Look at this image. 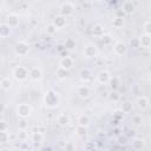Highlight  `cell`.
Returning a JSON list of instances; mask_svg holds the SVG:
<instances>
[{"label":"cell","mask_w":151,"mask_h":151,"mask_svg":"<svg viewBox=\"0 0 151 151\" xmlns=\"http://www.w3.org/2000/svg\"><path fill=\"white\" fill-rule=\"evenodd\" d=\"M44 101H45V105H46L47 107L54 109V107H57L58 104H59V96H58V93L54 92L53 90H50V91H47V93L45 94Z\"/></svg>","instance_id":"6da1fadb"},{"label":"cell","mask_w":151,"mask_h":151,"mask_svg":"<svg viewBox=\"0 0 151 151\" xmlns=\"http://www.w3.org/2000/svg\"><path fill=\"white\" fill-rule=\"evenodd\" d=\"M28 51H29V45L26 41L21 40V41L15 42V45H14V53L17 55H20V57L26 55L28 53Z\"/></svg>","instance_id":"7a4b0ae2"},{"label":"cell","mask_w":151,"mask_h":151,"mask_svg":"<svg viewBox=\"0 0 151 151\" xmlns=\"http://www.w3.org/2000/svg\"><path fill=\"white\" fill-rule=\"evenodd\" d=\"M13 77L17 80H25L28 77V70L24 66H17L13 70Z\"/></svg>","instance_id":"3957f363"},{"label":"cell","mask_w":151,"mask_h":151,"mask_svg":"<svg viewBox=\"0 0 151 151\" xmlns=\"http://www.w3.org/2000/svg\"><path fill=\"white\" fill-rule=\"evenodd\" d=\"M31 111H32L31 106H29L28 104H25V103L19 104V106H18V109H17L18 116L21 117V118H27V117L31 114Z\"/></svg>","instance_id":"277c9868"},{"label":"cell","mask_w":151,"mask_h":151,"mask_svg":"<svg viewBox=\"0 0 151 151\" xmlns=\"http://www.w3.org/2000/svg\"><path fill=\"white\" fill-rule=\"evenodd\" d=\"M74 12V6H73V4H71V2H64L61 6H60V13H61V15H64V17H68V15H71L72 13Z\"/></svg>","instance_id":"5b68a950"},{"label":"cell","mask_w":151,"mask_h":151,"mask_svg":"<svg viewBox=\"0 0 151 151\" xmlns=\"http://www.w3.org/2000/svg\"><path fill=\"white\" fill-rule=\"evenodd\" d=\"M97 54H98V50H97V47L94 45L88 44V45H86L84 47V55L86 58H94Z\"/></svg>","instance_id":"8992f818"},{"label":"cell","mask_w":151,"mask_h":151,"mask_svg":"<svg viewBox=\"0 0 151 151\" xmlns=\"http://www.w3.org/2000/svg\"><path fill=\"white\" fill-rule=\"evenodd\" d=\"M28 76L31 77L32 80L38 81V80L41 79V77H42V72H41V70H40L39 67L34 66V67H32V68L28 70Z\"/></svg>","instance_id":"52a82bcc"},{"label":"cell","mask_w":151,"mask_h":151,"mask_svg":"<svg viewBox=\"0 0 151 151\" xmlns=\"http://www.w3.org/2000/svg\"><path fill=\"white\" fill-rule=\"evenodd\" d=\"M113 51H114V53H116L117 55H123V54L126 53L127 46H126L123 41H117V42L114 44V46H113Z\"/></svg>","instance_id":"ba28073f"},{"label":"cell","mask_w":151,"mask_h":151,"mask_svg":"<svg viewBox=\"0 0 151 151\" xmlns=\"http://www.w3.org/2000/svg\"><path fill=\"white\" fill-rule=\"evenodd\" d=\"M110 78H111V74H110L109 71H100L97 76V81L101 85H105V84L109 83Z\"/></svg>","instance_id":"9c48e42d"},{"label":"cell","mask_w":151,"mask_h":151,"mask_svg":"<svg viewBox=\"0 0 151 151\" xmlns=\"http://www.w3.org/2000/svg\"><path fill=\"white\" fill-rule=\"evenodd\" d=\"M70 123H71V118L66 113H61V114H59L57 117V124L59 126H61V127H66Z\"/></svg>","instance_id":"30bf717a"},{"label":"cell","mask_w":151,"mask_h":151,"mask_svg":"<svg viewBox=\"0 0 151 151\" xmlns=\"http://www.w3.org/2000/svg\"><path fill=\"white\" fill-rule=\"evenodd\" d=\"M6 24L9 26V27H15L18 26L19 24V17L17 13H9L7 17H6Z\"/></svg>","instance_id":"8fae6325"},{"label":"cell","mask_w":151,"mask_h":151,"mask_svg":"<svg viewBox=\"0 0 151 151\" xmlns=\"http://www.w3.org/2000/svg\"><path fill=\"white\" fill-rule=\"evenodd\" d=\"M77 94H78L81 99H86V98L90 97L91 91H90L88 86H86V85H81V86L78 87V90H77Z\"/></svg>","instance_id":"7c38bea8"},{"label":"cell","mask_w":151,"mask_h":151,"mask_svg":"<svg viewBox=\"0 0 151 151\" xmlns=\"http://www.w3.org/2000/svg\"><path fill=\"white\" fill-rule=\"evenodd\" d=\"M58 29H60V28H63L65 25H66V19H65V17L64 15H58V17H55L54 19H53V22H52Z\"/></svg>","instance_id":"4fadbf2b"},{"label":"cell","mask_w":151,"mask_h":151,"mask_svg":"<svg viewBox=\"0 0 151 151\" xmlns=\"http://www.w3.org/2000/svg\"><path fill=\"white\" fill-rule=\"evenodd\" d=\"M78 76H79V78L83 80V81H87L90 78H91V76H92V73H91V71H90V68H87V67H83L80 71H79V73H78Z\"/></svg>","instance_id":"5bb4252c"},{"label":"cell","mask_w":151,"mask_h":151,"mask_svg":"<svg viewBox=\"0 0 151 151\" xmlns=\"http://www.w3.org/2000/svg\"><path fill=\"white\" fill-rule=\"evenodd\" d=\"M136 104H137L138 109H140V110H145V109H147V106H149V99H147L145 96L138 97Z\"/></svg>","instance_id":"9a60e30c"},{"label":"cell","mask_w":151,"mask_h":151,"mask_svg":"<svg viewBox=\"0 0 151 151\" xmlns=\"http://www.w3.org/2000/svg\"><path fill=\"white\" fill-rule=\"evenodd\" d=\"M139 42H140V46L144 47V48H149L151 46V38H150V34H143L140 38H139Z\"/></svg>","instance_id":"2e32d148"},{"label":"cell","mask_w":151,"mask_h":151,"mask_svg":"<svg viewBox=\"0 0 151 151\" xmlns=\"http://www.w3.org/2000/svg\"><path fill=\"white\" fill-rule=\"evenodd\" d=\"M74 64V60L71 58V57H64L61 60H60V66L66 68V70H70Z\"/></svg>","instance_id":"e0dca14e"},{"label":"cell","mask_w":151,"mask_h":151,"mask_svg":"<svg viewBox=\"0 0 151 151\" xmlns=\"http://www.w3.org/2000/svg\"><path fill=\"white\" fill-rule=\"evenodd\" d=\"M67 76H68V70H66V68H64V67H61V66H59V67L55 70V77H57L58 79H60V80L66 79Z\"/></svg>","instance_id":"ac0fdd59"},{"label":"cell","mask_w":151,"mask_h":151,"mask_svg":"<svg viewBox=\"0 0 151 151\" xmlns=\"http://www.w3.org/2000/svg\"><path fill=\"white\" fill-rule=\"evenodd\" d=\"M11 34V27L7 24L0 25V38H7Z\"/></svg>","instance_id":"d6986e66"},{"label":"cell","mask_w":151,"mask_h":151,"mask_svg":"<svg viewBox=\"0 0 151 151\" xmlns=\"http://www.w3.org/2000/svg\"><path fill=\"white\" fill-rule=\"evenodd\" d=\"M134 11V5L132 4V1H125L123 4V12L126 14H130Z\"/></svg>","instance_id":"ffe728a7"},{"label":"cell","mask_w":151,"mask_h":151,"mask_svg":"<svg viewBox=\"0 0 151 151\" xmlns=\"http://www.w3.org/2000/svg\"><path fill=\"white\" fill-rule=\"evenodd\" d=\"M77 122H78V125H80V126H85V127H87V126L90 125V118H88V116H86V114H81V116H79Z\"/></svg>","instance_id":"44dd1931"},{"label":"cell","mask_w":151,"mask_h":151,"mask_svg":"<svg viewBox=\"0 0 151 151\" xmlns=\"http://www.w3.org/2000/svg\"><path fill=\"white\" fill-rule=\"evenodd\" d=\"M144 145H145V142L142 138H136L132 142V149H134V150H142L144 147Z\"/></svg>","instance_id":"7402d4cb"},{"label":"cell","mask_w":151,"mask_h":151,"mask_svg":"<svg viewBox=\"0 0 151 151\" xmlns=\"http://www.w3.org/2000/svg\"><path fill=\"white\" fill-rule=\"evenodd\" d=\"M42 140H44V134H42V132H40V131H35V132H33L32 133V142L33 143H42Z\"/></svg>","instance_id":"603a6c76"},{"label":"cell","mask_w":151,"mask_h":151,"mask_svg":"<svg viewBox=\"0 0 151 151\" xmlns=\"http://www.w3.org/2000/svg\"><path fill=\"white\" fill-rule=\"evenodd\" d=\"M100 41H101V44L103 45H111V42H112V37L110 35V34H101L100 35Z\"/></svg>","instance_id":"cb8c5ba5"},{"label":"cell","mask_w":151,"mask_h":151,"mask_svg":"<svg viewBox=\"0 0 151 151\" xmlns=\"http://www.w3.org/2000/svg\"><path fill=\"white\" fill-rule=\"evenodd\" d=\"M76 45H77V42H76V40L73 38H67L65 40V47L67 50H73L76 47Z\"/></svg>","instance_id":"d4e9b609"},{"label":"cell","mask_w":151,"mask_h":151,"mask_svg":"<svg viewBox=\"0 0 151 151\" xmlns=\"http://www.w3.org/2000/svg\"><path fill=\"white\" fill-rule=\"evenodd\" d=\"M131 122H132L133 125H137V126L138 125H142L143 124V117H142V114H133Z\"/></svg>","instance_id":"484cf974"},{"label":"cell","mask_w":151,"mask_h":151,"mask_svg":"<svg viewBox=\"0 0 151 151\" xmlns=\"http://www.w3.org/2000/svg\"><path fill=\"white\" fill-rule=\"evenodd\" d=\"M11 86H12V81L8 79V78H4V79H1V88L2 90H9L11 88Z\"/></svg>","instance_id":"4316f807"},{"label":"cell","mask_w":151,"mask_h":151,"mask_svg":"<svg viewBox=\"0 0 151 151\" xmlns=\"http://www.w3.org/2000/svg\"><path fill=\"white\" fill-rule=\"evenodd\" d=\"M57 31H58V28H57L53 24H50V25L46 26V32H47L48 35H53V34H55Z\"/></svg>","instance_id":"83f0119b"},{"label":"cell","mask_w":151,"mask_h":151,"mask_svg":"<svg viewBox=\"0 0 151 151\" xmlns=\"http://www.w3.org/2000/svg\"><path fill=\"white\" fill-rule=\"evenodd\" d=\"M122 111L123 112H131L132 111V103L131 101H124L122 105Z\"/></svg>","instance_id":"f1b7e54d"},{"label":"cell","mask_w":151,"mask_h":151,"mask_svg":"<svg viewBox=\"0 0 151 151\" xmlns=\"http://www.w3.org/2000/svg\"><path fill=\"white\" fill-rule=\"evenodd\" d=\"M107 84H110V86H111L112 90H117V87H118V78H116V77L112 78V77H111Z\"/></svg>","instance_id":"f546056e"},{"label":"cell","mask_w":151,"mask_h":151,"mask_svg":"<svg viewBox=\"0 0 151 151\" xmlns=\"http://www.w3.org/2000/svg\"><path fill=\"white\" fill-rule=\"evenodd\" d=\"M130 46L133 47V48H138V47H140L139 38H132V39H130Z\"/></svg>","instance_id":"4dcf8cb0"},{"label":"cell","mask_w":151,"mask_h":151,"mask_svg":"<svg viewBox=\"0 0 151 151\" xmlns=\"http://www.w3.org/2000/svg\"><path fill=\"white\" fill-rule=\"evenodd\" d=\"M113 26L116 27V28H120L122 26H123V18H114L113 19Z\"/></svg>","instance_id":"1f68e13d"},{"label":"cell","mask_w":151,"mask_h":151,"mask_svg":"<svg viewBox=\"0 0 151 151\" xmlns=\"http://www.w3.org/2000/svg\"><path fill=\"white\" fill-rule=\"evenodd\" d=\"M144 33L145 34H150L151 33V21L150 20H146L144 22Z\"/></svg>","instance_id":"d6a6232c"},{"label":"cell","mask_w":151,"mask_h":151,"mask_svg":"<svg viewBox=\"0 0 151 151\" xmlns=\"http://www.w3.org/2000/svg\"><path fill=\"white\" fill-rule=\"evenodd\" d=\"M93 33L97 34V35H101V34H103V26L99 25V24L94 25V27H93Z\"/></svg>","instance_id":"836d02e7"},{"label":"cell","mask_w":151,"mask_h":151,"mask_svg":"<svg viewBox=\"0 0 151 151\" xmlns=\"http://www.w3.org/2000/svg\"><path fill=\"white\" fill-rule=\"evenodd\" d=\"M76 131H77V134H79V136H85L86 134V127L85 126L78 125V127L76 129Z\"/></svg>","instance_id":"e575fe53"},{"label":"cell","mask_w":151,"mask_h":151,"mask_svg":"<svg viewBox=\"0 0 151 151\" xmlns=\"http://www.w3.org/2000/svg\"><path fill=\"white\" fill-rule=\"evenodd\" d=\"M7 138H8V136H7L6 131H0V142L1 143L7 142Z\"/></svg>","instance_id":"d590c367"},{"label":"cell","mask_w":151,"mask_h":151,"mask_svg":"<svg viewBox=\"0 0 151 151\" xmlns=\"http://www.w3.org/2000/svg\"><path fill=\"white\" fill-rule=\"evenodd\" d=\"M110 98H111L112 100H118V99H119V94L113 90V92L110 94Z\"/></svg>","instance_id":"8d00e7d4"},{"label":"cell","mask_w":151,"mask_h":151,"mask_svg":"<svg viewBox=\"0 0 151 151\" xmlns=\"http://www.w3.org/2000/svg\"><path fill=\"white\" fill-rule=\"evenodd\" d=\"M18 137H20L21 139H25V138H26V133H25V130H24V129H21V130L19 131Z\"/></svg>","instance_id":"74e56055"},{"label":"cell","mask_w":151,"mask_h":151,"mask_svg":"<svg viewBox=\"0 0 151 151\" xmlns=\"http://www.w3.org/2000/svg\"><path fill=\"white\" fill-rule=\"evenodd\" d=\"M7 130V124L5 122H0V131H6Z\"/></svg>","instance_id":"f35d334b"},{"label":"cell","mask_w":151,"mask_h":151,"mask_svg":"<svg viewBox=\"0 0 151 151\" xmlns=\"http://www.w3.org/2000/svg\"><path fill=\"white\" fill-rule=\"evenodd\" d=\"M76 146L74 145H72V144H66V146H65V149L66 150H73Z\"/></svg>","instance_id":"ab89813d"},{"label":"cell","mask_w":151,"mask_h":151,"mask_svg":"<svg viewBox=\"0 0 151 151\" xmlns=\"http://www.w3.org/2000/svg\"><path fill=\"white\" fill-rule=\"evenodd\" d=\"M25 123H26V122H25V118H22V120L20 122V127H21V129H25V127H26V124H25Z\"/></svg>","instance_id":"60d3db41"},{"label":"cell","mask_w":151,"mask_h":151,"mask_svg":"<svg viewBox=\"0 0 151 151\" xmlns=\"http://www.w3.org/2000/svg\"><path fill=\"white\" fill-rule=\"evenodd\" d=\"M4 111H5V104L0 103V113H2Z\"/></svg>","instance_id":"b9f144b4"},{"label":"cell","mask_w":151,"mask_h":151,"mask_svg":"<svg viewBox=\"0 0 151 151\" xmlns=\"http://www.w3.org/2000/svg\"><path fill=\"white\" fill-rule=\"evenodd\" d=\"M1 65H2V57L0 55V67H1Z\"/></svg>","instance_id":"7bdbcfd3"},{"label":"cell","mask_w":151,"mask_h":151,"mask_svg":"<svg viewBox=\"0 0 151 151\" xmlns=\"http://www.w3.org/2000/svg\"><path fill=\"white\" fill-rule=\"evenodd\" d=\"M0 88H1V80H0Z\"/></svg>","instance_id":"ee69618b"},{"label":"cell","mask_w":151,"mask_h":151,"mask_svg":"<svg viewBox=\"0 0 151 151\" xmlns=\"http://www.w3.org/2000/svg\"><path fill=\"white\" fill-rule=\"evenodd\" d=\"M96 1H99V0H96Z\"/></svg>","instance_id":"f6af8a7d"}]
</instances>
